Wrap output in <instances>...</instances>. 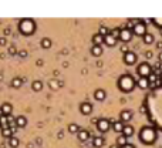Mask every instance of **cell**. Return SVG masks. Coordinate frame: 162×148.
<instances>
[{"label": "cell", "mask_w": 162, "mask_h": 148, "mask_svg": "<svg viewBox=\"0 0 162 148\" xmlns=\"http://www.w3.org/2000/svg\"><path fill=\"white\" fill-rule=\"evenodd\" d=\"M124 148H135V147H134L132 144H128V145H125V147H124Z\"/></svg>", "instance_id": "cell-38"}, {"label": "cell", "mask_w": 162, "mask_h": 148, "mask_svg": "<svg viewBox=\"0 0 162 148\" xmlns=\"http://www.w3.org/2000/svg\"><path fill=\"white\" fill-rule=\"evenodd\" d=\"M159 60H161V61H162V53L159 54Z\"/></svg>", "instance_id": "cell-40"}, {"label": "cell", "mask_w": 162, "mask_h": 148, "mask_svg": "<svg viewBox=\"0 0 162 148\" xmlns=\"http://www.w3.org/2000/svg\"><path fill=\"white\" fill-rule=\"evenodd\" d=\"M137 73H138V75L140 77H149L154 71H152V68H151V66L148 63H142L138 66V68H137Z\"/></svg>", "instance_id": "cell-4"}, {"label": "cell", "mask_w": 162, "mask_h": 148, "mask_svg": "<svg viewBox=\"0 0 162 148\" xmlns=\"http://www.w3.org/2000/svg\"><path fill=\"white\" fill-rule=\"evenodd\" d=\"M91 54H93V56H95V57L101 56V54H102V49H101V46H93V49H91Z\"/></svg>", "instance_id": "cell-24"}, {"label": "cell", "mask_w": 162, "mask_h": 148, "mask_svg": "<svg viewBox=\"0 0 162 148\" xmlns=\"http://www.w3.org/2000/svg\"><path fill=\"white\" fill-rule=\"evenodd\" d=\"M140 138L144 144H152V142L155 141V138H156V132H155V130L151 127H144L141 130Z\"/></svg>", "instance_id": "cell-1"}, {"label": "cell", "mask_w": 162, "mask_h": 148, "mask_svg": "<svg viewBox=\"0 0 162 148\" xmlns=\"http://www.w3.org/2000/svg\"><path fill=\"white\" fill-rule=\"evenodd\" d=\"M20 32L24 33V34H30V33L34 32L36 26H34V21L30 20V19H24V20L20 21V26H19Z\"/></svg>", "instance_id": "cell-3"}, {"label": "cell", "mask_w": 162, "mask_h": 148, "mask_svg": "<svg viewBox=\"0 0 162 148\" xmlns=\"http://www.w3.org/2000/svg\"><path fill=\"white\" fill-rule=\"evenodd\" d=\"M124 127H125V125H124L122 121H115V123L112 124V130H114L115 132H122V131H124Z\"/></svg>", "instance_id": "cell-15"}, {"label": "cell", "mask_w": 162, "mask_h": 148, "mask_svg": "<svg viewBox=\"0 0 162 148\" xmlns=\"http://www.w3.org/2000/svg\"><path fill=\"white\" fill-rule=\"evenodd\" d=\"M145 56H147V58H151V57H152V53H151V51H147V54H145Z\"/></svg>", "instance_id": "cell-36"}, {"label": "cell", "mask_w": 162, "mask_h": 148, "mask_svg": "<svg viewBox=\"0 0 162 148\" xmlns=\"http://www.w3.org/2000/svg\"><path fill=\"white\" fill-rule=\"evenodd\" d=\"M0 125H1V121H0Z\"/></svg>", "instance_id": "cell-42"}, {"label": "cell", "mask_w": 162, "mask_h": 148, "mask_svg": "<svg viewBox=\"0 0 162 148\" xmlns=\"http://www.w3.org/2000/svg\"><path fill=\"white\" fill-rule=\"evenodd\" d=\"M132 32H134V34H137V36H142V37H144V36L147 34V26H145L142 21H138V23L134 26V30H132Z\"/></svg>", "instance_id": "cell-5"}, {"label": "cell", "mask_w": 162, "mask_h": 148, "mask_svg": "<svg viewBox=\"0 0 162 148\" xmlns=\"http://www.w3.org/2000/svg\"><path fill=\"white\" fill-rule=\"evenodd\" d=\"M40 44H41V47H43V49H50V47H51V40H50V39H47V37H44Z\"/></svg>", "instance_id": "cell-30"}, {"label": "cell", "mask_w": 162, "mask_h": 148, "mask_svg": "<svg viewBox=\"0 0 162 148\" xmlns=\"http://www.w3.org/2000/svg\"><path fill=\"white\" fill-rule=\"evenodd\" d=\"M104 142H105V140H104L102 137H95L94 140H93V145H94V147H97V148L102 147V145H104Z\"/></svg>", "instance_id": "cell-17"}, {"label": "cell", "mask_w": 162, "mask_h": 148, "mask_svg": "<svg viewBox=\"0 0 162 148\" xmlns=\"http://www.w3.org/2000/svg\"><path fill=\"white\" fill-rule=\"evenodd\" d=\"M152 21H154V23H155L158 27H162V20H159V19H154Z\"/></svg>", "instance_id": "cell-34"}, {"label": "cell", "mask_w": 162, "mask_h": 148, "mask_svg": "<svg viewBox=\"0 0 162 148\" xmlns=\"http://www.w3.org/2000/svg\"><path fill=\"white\" fill-rule=\"evenodd\" d=\"M50 87H51L53 90L58 88V87H60V81H57V80H51V81H50Z\"/></svg>", "instance_id": "cell-31"}, {"label": "cell", "mask_w": 162, "mask_h": 148, "mask_svg": "<svg viewBox=\"0 0 162 148\" xmlns=\"http://www.w3.org/2000/svg\"><path fill=\"white\" fill-rule=\"evenodd\" d=\"M135 85V81L131 75H122L118 80V87L122 91H131Z\"/></svg>", "instance_id": "cell-2"}, {"label": "cell", "mask_w": 162, "mask_h": 148, "mask_svg": "<svg viewBox=\"0 0 162 148\" xmlns=\"http://www.w3.org/2000/svg\"><path fill=\"white\" fill-rule=\"evenodd\" d=\"M124 61L128 64V66L135 64V61H137V54L132 53V51H130L128 54H125V56H124Z\"/></svg>", "instance_id": "cell-8"}, {"label": "cell", "mask_w": 162, "mask_h": 148, "mask_svg": "<svg viewBox=\"0 0 162 148\" xmlns=\"http://www.w3.org/2000/svg\"><path fill=\"white\" fill-rule=\"evenodd\" d=\"M117 145H118L119 148H124L125 145H128V138L125 137V135H119V137L117 138Z\"/></svg>", "instance_id": "cell-14"}, {"label": "cell", "mask_w": 162, "mask_h": 148, "mask_svg": "<svg viewBox=\"0 0 162 148\" xmlns=\"http://www.w3.org/2000/svg\"><path fill=\"white\" fill-rule=\"evenodd\" d=\"M6 44V39L4 37H0V46H4Z\"/></svg>", "instance_id": "cell-35"}, {"label": "cell", "mask_w": 162, "mask_h": 148, "mask_svg": "<svg viewBox=\"0 0 162 148\" xmlns=\"http://www.w3.org/2000/svg\"><path fill=\"white\" fill-rule=\"evenodd\" d=\"M105 91L104 90H95V94H94V97H95V100H98V101H102L104 98H105Z\"/></svg>", "instance_id": "cell-22"}, {"label": "cell", "mask_w": 162, "mask_h": 148, "mask_svg": "<svg viewBox=\"0 0 162 148\" xmlns=\"http://www.w3.org/2000/svg\"><path fill=\"white\" fill-rule=\"evenodd\" d=\"M134 134V127L132 125H125L124 127V131H122V135H125V137L128 138V137H131Z\"/></svg>", "instance_id": "cell-21"}, {"label": "cell", "mask_w": 162, "mask_h": 148, "mask_svg": "<svg viewBox=\"0 0 162 148\" xmlns=\"http://www.w3.org/2000/svg\"><path fill=\"white\" fill-rule=\"evenodd\" d=\"M80 111H81L84 116H88V114H91V111H93V106H91L90 103H83V104L80 106Z\"/></svg>", "instance_id": "cell-10"}, {"label": "cell", "mask_w": 162, "mask_h": 148, "mask_svg": "<svg viewBox=\"0 0 162 148\" xmlns=\"http://www.w3.org/2000/svg\"><path fill=\"white\" fill-rule=\"evenodd\" d=\"M11 111H13V107H11V104H3L1 106V113H3V116H6V117H10L11 114Z\"/></svg>", "instance_id": "cell-13"}, {"label": "cell", "mask_w": 162, "mask_h": 148, "mask_svg": "<svg viewBox=\"0 0 162 148\" xmlns=\"http://www.w3.org/2000/svg\"><path fill=\"white\" fill-rule=\"evenodd\" d=\"M98 34H101L102 37H107L108 34H109V30H108L105 26H100V29H98Z\"/></svg>", "instance_id": "cell-29"}, {"label": "cell", "mask_w": 162, "mask_h": 148, "mask_svg": "<svg viewBox=\"0 0 162 148\" xmlns=\"http://www.w3.org/2000/svg\"><path fill=\"white\" fill-rule=\"evenodd\" d=\"M9 53H10L11 56L16 54V47H14V46H10V47H9Z\"/></svg>", "instance_id": "cell-32"}, {"label": "cell", "mask_w": 162, "mask_h": 148, "mask_svg": "<svg viewBox=\"0 0 162 148\" xmlns=\"http://www.w3.org/2000/svg\"><path fill=\"white\" fill-rule=\"evenodd\" d=\"M68 131H70L71 134H78L81 130H80V127H78L77 124H74V123H73V124H70V125H68Z\"/></svg>", "instance_id": "cell-26"}, {"label": "cell", "mask_w": 162, "mask_h": 148, "mask_svg": "<svg viewBox=\"0 0 162 148\" xmlns=\"http://www.w3.org/2000/svg\"><path fill=\"white\" fill-rule=\"evenodd\" d=\"M26 124H27V120H26V117L20 116V117H17V118H16V125H17L19 128L26 127Z\"/></svg>", "instance_id": "cell-16"}, {"label": "cell", "mask_w": 162, "mask_h": 148, "mask_svg": "<svg viewBox=\"0 0 162 148\" xmlns=\"http://www.w3.org/2000/svg\"><path fill=\"white\" fill-rule=\"evenodd\" d=\"M137 85H138L140 88H142V90H147L151 84H149V80H148L147 77H140L138 81H137Z\"/></svg>", "instance_id": "cell-9"}, {"label": "cell", "mask_w": 162, "mask_h": 148, "mask_svg": "<svg viewBox=\"0 0 162 148\" xmlns=\"http://www.w3.org/2000/svg\"><path fill=\"white\" fill-rule=\"evenodd\" d=\"M37 66L41 67V66H43V60H37Z\"/></svg>", "instance_id": "cell-37"}, {"label": "cell", "mask_w": 162, "mask_h": 148, "mask_svg": "<svg viewBox=\"0 0 162 148\" xmlns=\"http://www.w3.org/2000/svg\"><path fill=\"white\" fill-rule=\"evenodd\" d=\"M32 87L34 91H40V90H43V83H41L40 80H36V81L32 83Z\"/></svg>", "instance_id": "cell-23"}, {"label": "cell", "mask_w": 162, "mask_h": 148, "mask_svg": "<svg viewBox=\"0 0 162 148\" xmlns=\"http://www.w3.org/2000/svg\"><path fill=\"white\" fill-rule=\"evenodd\" d=\"M109 148H119V147H118V145H117V144H115V145H111V147H109Z\"/></svg>", "instance_id": "cell-39"}, {"label": "cell", "mask_w": 162, "mask_h": 148, "mask_svg": "<svg viewBox=\"0 0 162 148\" xmlns=\"http://www.w3.org/2000/svg\"><path fill=\"white\" fill-rule=\"evenodd\" d=\"M154 40H155V39H154V36H152L151 33H147V34L144 36V43H145V44H152Z\"/></svg>", "instance_id": "cell-28"}, {"label": "cell", "mask_w": 162, "mask_h": 148, "mask_svg": "<svg viewBox=\"0 0 162 148\" xmlns=\"http://www.w3.org/2000/svg\"><path fill=\"white\" fill-rule=\"evenodd\" d=\"M22 78H19V77H16V78H13L11 80V87H14V88H20L22 87Z\"/></svg>", "instance_id": "cell-27"}, {"label": "cell", "mask_w": 162, "mask_h": 148, "mask_svg": "<svg viewBox=\"0 0 162 148\" xmlns=\"http://www.w3.org/2000/svg\"><path fill=\"white\" fill-rule=\"evenodd\" d=\"M119 121H122V123H128V121H131V118H132V113L131 111H128V110H124L121 114H119Z\"/></svg>", "instance_id": "cell-11"}, {"label": "cell", "mask_w": 162, "mask_h": 148, "mask_svg": "<svg viewBox=\"0 0 162 148\" xmlns=\"http://www.w3.org/2000/svg\"><path fill=\"white\" fill-rule=\"evenodd\" d=\"M117 40H118V39H115V37H112L111 34H108L107 37H105V44L109 46V47H112V46L117 44Z\"/></svg>", "instance_id": "cell-18"}, {"label": "cell", "mask_w": 162, "mask_h": 148, "mask_svg": "<svg viewBox=\"0 0 162 148\" xmlns=\"http://www.w3.org/2000/svg\"><path fill=\"white\" fill-rule=\"evenodd\" d=\"M90 135H91V134H90L88 131H86V130H81V131L78 132V140H80V141H87V140L90 138Z\"/></svg>", "instance_id": "cell-20"}, {"label": "cell", "mask_w": 162, "mask_h": 148, "mask_svg": "<svg viewBox=\"0 0 162 148\" xmlns=\"http://www.w3.org/2000/svg\"><path fill=\"white\" fill-rule=\"evenodd\" d=\"M93 43H94V46H101L102 43H105V37H102L101 34H94L93 36Z\"/></svg>", "instance_id": "cell-12"}, {"label": "cell", "mask_w": 162, "mask_h": 148, "mask_svg": "<svg viewBox=\"0 0 162 148\" xmlns=\"http://www.w3.org/2000/svg\"><path fill=\"white\" fill-rule=\"evenodd\" d=\"M1 135L4 138H11L13 137V131H11V128L10 127H6V128H1Z\"/></svg>", "instance_id": "cell-19"}, {"label": "cell", "mask_w": 162, "mask_h": 148, "mask_svg": "<svg viewBox=\"0 0 162 148\" xmlns=\"http://www.w3.org/2000/svg\"><path fill=\"white\" fill-rule=\"evenodd\" d=\"M19 144H20V141H19V138H17V137L9 138V145H10L11 148H17V147H19Z\"/></svg>", "instance_id": "cell-25"}, {"label": "cell", "mask_w": 162, "mask_h": 148, "mask_svg": "<svg viewBox=\"0 0 162 148\" xmlns=\"http://www.w3.org/2000/svg\"><path fill=\"white\" fill-rule=\"evenodd\" d=\"M19 56H20V58H24V57L27 56V51H26V50H20V51H19Z\"/></svg>", "instance_id": "cell-33"}, {"label": "cell", "mask_w": 162, "mask_h": 148, "mask_svg": "<svg viewBox=\"0 0 162 148\" xmlns=\"http://www.w3.org/2000/svg\"><path fill=\"white\" fill-rule=\"evenodd\" d=\"M108 128H109V121H108L107 118H101V120H98V123H97V130L98 131H101V132H107Z\"/></svg>", "instance_id": "cell-7"}, {"label": "cell", "mask_w": 162, "mask_h": 148, "mask_svg": "<svg viewBox=\"0 0 162 148\" xmlns=\"http://www.w3.org/2000/svg\"><path fill=\"white\" fill-rule=\"evenodd\" d=\"M159 80H161V81H162V74H161V77H159Z\"/></svg>", "instance_id": "cell-41"}, {"label": "cell", "mask_w": 162, "mask_h": 148, "mask_svg": "<svg viewBox=\"0 0 162 148\" xmlns=\"http://www.w3.org/2000/svg\"><path fill=\"white\" fill-rule=\"evenodd\" d=\"M131 37H132V30L130 29H121V34H119V40L124 43H128L131 40Z\"/></svg>", "instance_id": "cell-6"}]
</instances>
